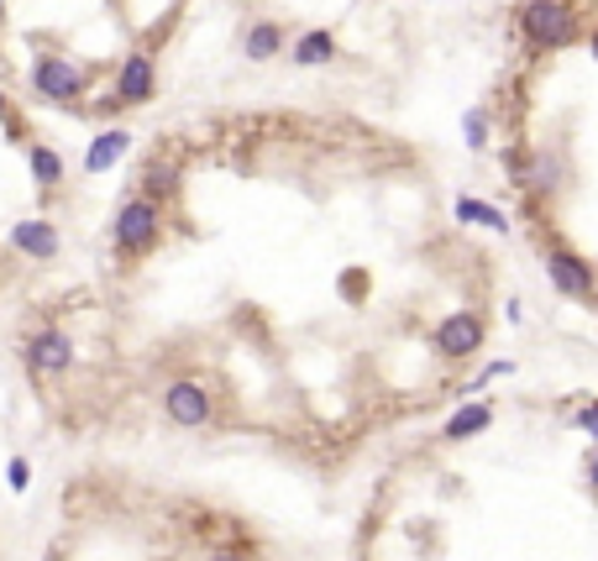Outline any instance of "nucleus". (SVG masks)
<instances>
[{
    "instance_id": "obj_7",
    "label": "nucleus",
    "mask_w": 598,
    "mask_h": 561,
    "mask_svg": "<svg viewBox=\"0 0 598 561\" xmlns=\"http://www.w3.org/2000/svg\"><path fill=\"white\" fill-rule=\"evenodd\" d=\"M163 420L179 425V431H205L210 420H215L210 388L200 384V378H174V384H163Z\"/></svg>"
},
{
    "instance_id": "obj_4",
    "label": "nucleus",
    "mask_w": 598,
    "mask_h": 561,
    "mask_svg": "<svg viewBox=\"0 0 598 561\" xmlns=\"http://www.w3.org/2000/svg\"><path fill=\"white\" fill-rule=\"evenodd\" d=\"M158 95V59L148 48H132L126 59L116 63V79H111V100L100 111H137Z\"/></svg>"
},
{
    "instance_id": "obj_17",
    "label": "nucleus",
    "mask_w": 598,
    "mask_h": 561,
    "mask_svg": "<svg viewBox=\"0 0 598 561\" xmlns=\"http://www.w3.org/2000/svg\"><path fill=\"white\" fill-rule=\"evenodd\" d=\"M562 178H568V163H562L557 152H536V158H531V169H525V174L514 178V184H525L531 195L551 200V195L562 189Z\"/></svg>"
},
{
    "instance_id": "obj_8",
    "label": "nucleus",
    "mask_w": 598,
    "mask_h": 561,
    "mask_svg": "<svg viewBox=\"0 0 598 561\" xmlns=\"http://www.w3.org/2000/svg\"><path fill=\"white\" fill-rule=\"evenodd\" d=\"M546 284L562 299H594L598 267L588 263L583 252H572V247H551V252H546Z\"/></svg>"
},
{
    "instance_id": "obj_9",
    "label": "nucleus",
    "mask_w": 598,
    "mask_h": 561,
    "mask_svg": "<svg viewBox=\"0 0 598 561\" xmlns=\"http://www.w3.org/2000/svg\"><path fill=\"white\" fill-rule=\"evenodd\" d=\"M5 247H11L16 258H27V263H53L63 252V237L48 215H37V221H16V226L5 232Z\"/></svg>"
},
{
    "instance_id": "obj_23",
    "label": "nucleus",
    "mask_w": 598,
    "mask_h": 561,
    "mask_svg": "<svg viewBox=\"0 0 598 561\" xmlns=\"http://www.w3.org/2000/svg\"><path fill=\"white\" fill-rule=\"evenodd\" d=\"M588 488L598 494V451H594V462H588Z\"/></svg>"
},
{
    "instance_id": "obj_13",
    "label": "nucleus",
    "mask_w": 598,
    "mask_h": 561,
    "mask_svg": "<svg viewBox=\"0 0 598 561\" xmlns=\"http://www.w3.org/2000/svg\"><path fill=\"white\" fill-rule=\"evenodd\" d=\"M284 48H289V32L278 27L273 16H258V22H247V27H241V59H247V63L284 59Z\"/></svg>"
},
{
    "instance_id": "obj_20",
    "label": "nucleus",
    "mask_w": 598,
    "mask_h": 561,
    "mask_svg": "<svg viewBox=\"0 0 598 561\" xmlns=\"http://www.w3.org/2000/svg\"><path fill=\"white\" fill-rule=\"evenodd\" d=\"M572 425H577V431H583V436L598 446V399H583V404H577V414H572Z\"/></svg>"
},
{
    "instance_id": "obj_11",
    "label": "nucleus",
    "mask_w": 598,
    "mask_h": 561,
    "mask_svg": "<svg viewBox=\"0 0 598 561\" xmlns=\"http://www.w3.org/2000/svg\"><path fill=\"white\" fill-rule=\"evenodd\" d=\"M284 59L295 63V68H326V63L341 59V42H336L331 27H304L295 42L284 48Z\"/></svg>"
},
{
    "instance_id": "obj_1",
    "label": "nucleus",
    "mask_w": 598,
    "mask_h": 561,
    "mask_svg": "<svg viewBox=\"0 0 598 561\" xmlns=\"http://www.w3.org/2000/svg\"><path fill=\"white\" fill-rule=\"evenodd\" d=\"M163 232H169V210L132 189L116 205V215H111V252H116V263H142V258H152V252L163 247Z\"/></svg>"
},
{
    "instance_id": "obj_18",
    "label": "nucleus",
    "mask_w": 598,
    "mask_h": 561,
    "mask_svg": "<svg viewBox=\"0 0 598 561\" xmlns=\"http://www.w3.org/2000/svg\"><path fill=\"white\" fill-rule=\"evenodd\" d=\"M462 142H468V148H473V152L494 142V116H488L483 105H473V111H462Z\"/></svg>"
},
{
    "instance_id": "obj_12",
    "label": "nucleus",
    "mask_w": 598,
    "mask_h": 561,
    "mask_svg": "<svg viewBox=\"0 0 598 561\" xmlns=\"http://www.w3.org/2000/svg\"><path fill=\"white\" fill-rule=\"evenodd\" d=\"M137 195H148V200H158V205L169 210L184 195V169L174 158H148L142 174H137Z\"/></svg>"
},
{
    "instance_id": "obj_15",
    "label": "nucleus",
    "mask_w": 598,
    "mask_h": 561,
    "mask_svg": "<svg viewBox=\"0 0 598 561\" xmlns=\"http://www.w3.org/2000/svg\"><path fill=\"white\" fill-rule=\"evenodd\" d=\"M488 425H494V404H488V399H468V404H462V410L441 425V441L462 446V441H473V436H483Z\"/></svg>"
},
{
    "instance_id": "obj_10",
    "label": "nucleus",
    "mask_w": 598,
    "mask_h": 561,
    "mask_svg": "<svg viewBox=\"0 0 598 561\" xmlns=\"http://www.w3.org/2000/svg\"><path fill=\"white\" fill-rule=\"evenodd\" d=\"M132 142H137V137H132L126 126H100V132L90 137V148H85V163H79V169H85L90 178L111 174V169H121V158L132 152Z\"/></svg>"
},
{
    "instance_id": "obj_14",
    "label": "nucleus",
    "mask_w": 598,
    "mask_h": 561,
    "mask_svg": "<svg viewBox=\"0 0 598 561\" xmlns=\"http://www.w3.org/2000/svg\"><path fill=\"white\" fill-rule=\"evenodd\" d=\"M27 169H32V184L42 189V195H59L63 178H68V163H63V152L53 142H27Z\"/></svg>"
},
{
    "instance_id": "obj_16",
    "label": "nucleus",
    "mask_w": 598,
    "mask_h": 561,
    "mask_svg": "<svg viewBox=\"0 0 598 561\" xmlns=\"http://www.w3.org/2000/svg\"><path fill=\"white\" fill-rule=\"evenodd\" d=\"M451 215L462 221V226H478V232H494V237H509V221L499 205H488V200H478V195H457V205H451Z\"/></svg>"
},
{
    "instance_id": "obj_24",
    "label": "nucleus",
    "mask_w": 598,
    "mask_h": 561,
    "mask_svg": "<svg viewBox=\"0 0 598 561\" xmlns=\"http://www.w3.org/2000/svg\"><path fill=\"white\" fill-rule=\"evenodd\" d=\"M5 22H11V0H0V32H5Z\"/></svg>"
},
{
    "instance_id": "obj_19",
    "label": "nucleus",
    "mask_w": 598,
    "mask_h": 561,
    "mask_svg": "<svg viewBox=\"0 0 598 561\" xmlns=\"http://www.w3.org/2000/svg\"><path fill=\"white\" fill-rule=\"evenodd\" d=\"M0 126H5V142H32L27 126H22V116H16V105L5 100V89H0Z\"/></svg>"
},
{
    "instance_id": "obj_5",
    "label": "nucleus",
    "mask_w": 598,
    "mask_h": 561,
    "mask_svg": "<svg viewBox=\"0 0 598 561\" xmlns=\"http://www.w3.org/2000/svg\"><path fill=\"white\" fill-rule=\"evenodd\" d=\"M74 336L63 325H37L27 341H22V362H27L32 378H63L74 367Z\"/></svg>"
},
{
    "instance_id": "obj_6",
    "label": "nucleus",
    "mask_w": 598,
    "mask_h": 561,
    "mask_svg": "<svg viewBox=\"0 0 598 561\" xmlns=\"http://www.w3.org/2000/svg\"><path fill=\"white\" fill-rule=\"evenodd\" d=\"M483 341H488V325H483L478 310H451L447 321H436V331H431V347L441 362H468V357L483 352Z\"/></svg>"
},
{
    "instance_id": "obj_22",
    "label": "nucleus",
    "mask_w": 598,
    "mask_h": 561,
    "mask_svg": "<svg viewBox=\"0 0 598 561\" xmlns=\"http://www.w3.org/2000/svg\"><path fill=\"white\" fill-rule=\"evenodd\" d=\"M205 561H247V557H241V551H232V546H215Z\"/></svg>"
},
{
    "instance_id": "obj_25",
    "label": "nucleus",
    "mask_w": 598,
    "mask_h": 561,
    "mask_svg": "<svg viewBox=\"0 0 598 561\" xmlns=\"http://www.w3.org/2000/svg\"><path fill=\"white\" fill-rule=\"evenodd\" d=\"M588 53H594V63H598V27L588 32Z\"/></svg>"
},
{
    "instance_id": "obj_26",
    "label": "nucleus",
    "mask_w": 598,
    "mask_h": 561,
    "mask_svg": "<svg viewBox=\"0 0 598 561\" xmlns=\"http://www.w3.org/2000/svg\"><path fill=\"white\" fill-rule=\"evenodd\" d=\"M588 304H594V310H598V289H594V299H588Z\"/></svg>"
},
{
    "instance_id": "obj_2",
    "label": "nucleus",
    "mask_w": 598,
    "mask_h": 561,
    "mask_svg": "<svg viewBox=\"0 0 598 561\" xmlns=\"http://www.w3.org/2000/svg\"><path fill=\"white\" fill-rule=\"evenodd\" d=\"M32 95L42 100V105H59V111H85L90 100V85H95V68L90 63H74L68 53L59 48H37L32 53V74H27Z\"/></svg>"
},
{
    "instance_id": "obj_21",
    "label": "nucleus",
    "mask_w": 598,
    "mask_h": 561,
    "mask_svg": "<svg viewBox=\"0 0 598 561\" xmlns=\"http://www.w3.org/2000/svg\"><path fill=\"white\" fill-rule=\"evenodd\" d=\"M5 483H11L16 494H27V483H32V462H27V457H11V467H5Z\"/></svg>"
},
{
    "instance_id": "obj_3",
    "label": "nucleus",
    "mask_w": 598,
    "mask_h": 561,
    "mask_svg": "<svg viewBox=\"0 0 598 561\" xmlns=\"http://www.w3.org/2000/svg\"><path fill=\"white\" fill-rule=\"evenodd\" d=\"M514 27L531 53H562L568 42H577V5L572 0H520Z\"/></svg>"
}]
</instances>
